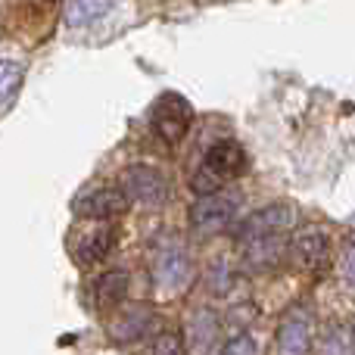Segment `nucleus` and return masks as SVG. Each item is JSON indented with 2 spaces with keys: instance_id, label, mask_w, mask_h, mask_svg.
I'll return each instance as SVG.
<instances>
[{
  "instance_id": "9d476101",
  "label": "nucleus",
  "mask_w": 355,
  "mask_h": 355,
  "mask_svg": "<svg viewBox=\"0 0 355 355\" xmlns=\"http://www.w3.org/2000/svg\"><path fill=\"white\" fill-rule=\"evenodd\" d=\"M312 349V324L302 312H290L277 327V355H309Z\"/></svg>"
},
{
  "instance_id": "aec40b11",
  "label": "nucleus",
  "mask_w": 355,
  "mask_h": 355,
  "mask_svg": "<svg viewBox=\"0 0 355 355\" xmlns=\"http://www.w3.org/2000/svg\"><path fill=\"white\" fill-rule=\"evenodd\" d=\"M343 277L355 287V243L346 250V256H343Z\"/></svg>"
},
{
  "instance_id": "423d86ee",
  "label": "nucleus",
  "mask_w": 355,
  "mask_h": 355,
  "mask_svg": "<svg viewBox=\"0 0 355 355\" xmlns=\"http://www.w3.org/2000/svg\"><path fill=\"white\" fill-rule=\"evenodd\" d=\"M190 277V259L184 252L181 243L168 240V243H159L153 252V281L156 287L162 290H178L181 284H187Z\"/></svg>"
},
{
  "instance_id": "7ed1b4c3",
  "label": "nucleus",
  "mask_w": 355,
  "mask_h": 355,
  "mask_svg": "<svg viewBox=\"0 0 355 355\" xmlns=\"http://www.w3.org/2000/svg\"><path fill=\"white\" fill-rule=\"evenodd\" d=\"M122 193L128 202H141V206H162L172 193L168 178L153 166H131L122 175Z\"/></svg>"
},
{
  "instance_id": "9b49d317",
  "label": "nucleus",
  "mask_w": 355,
  "mask_h": 355,
  "mask_svg": "<svg viewBox=\"0 0 355 355\" xmlns=\"http://www.w3.org/2000/svg\"><path fill=\"white\" fill-rule=\"evenodd\" d=\"M156 324L153 309L147 306H128L116 321H112V337L119 343H135V340H144Z\"/></svg>"
},
{
  "instance_id": "f8f14e48",
  "label": "nucleus",
  "mask_w": 355,
  "mask_h": 355,
  "mask_svg": "<svg viewBox=\"0 0 355 355\" xmlns=\"http://www.w3.org/2000/svg\"><path fill=\"white\" fill-rule=\"evenodd\" d=\"M284 250H287V246H284L281 234H277V237H256V240H246L243 243V259H246L250 268L265 271V268L281 265Z\"/></svg>"
},
{
  "instance_id": "f3484780",
  "label": "nucleus",
  "mask_w": 355,
  "mask_h": 355,
  "mask_svg": "<svg viewBox=\"0 0 355 355\" xmlns=\"http://www.w3.org/2000/svg\"><path fill=\"white\" fill-rule=\"evenodd\" d=\"M147 355H187V352H184V343L178 334H159V337L150 343Z\"/></svg>"
},
{
  "instance_id": "20e7f679",
  "label": "nucleus",
  "mask_w": 355,
  "mask_h": 355,
  "mask_svg": "<svg viewBox=\"0 0 355 355\" xmlns=\"http://www.w3.org/2000/svg\"><path fill=\"white\" fill-rule=\"evenodd\" d=\"M112 246H116V227L103 225V221L81 227L69 240V252L78 265H100L112 252Z\"/></svg>"
},
{
  "instance_id": "a211bd4d",
  "label": "nucleus",
  "mask_w": 355,
  "mask_h": 355,
  "mask_svg": "<svg viewBox=\"0 0 355 355\" xmlns=\"http://www.w3.org/2000/svg\"><path fill=\"white\" fill-rule=\"evenodd\" d=\"M190 331H193V337H196V346H209L212 343V337H215V331H218V324H215V318L209 312H202L200 318L193 321Z\"/></svg>"
},
{
  "instance_id": "39448f33",
  "label": "nucleus",
  "mask_w": 355,
  "mask_h": 355,
  "mask_svg": "<svg viewBox=\"0 0 355 355\" xmlns=\"http://www.w3.org/2000/svg\"><path fill=\"white\" fill-rule=\"evenodd\" d=\"M75 215L87 221H110L125 215L128 209V196L122 193V187H91L81 196H75L72 202Z\"/></svg>"
},
{
  "instance_id": "ddd939ff",
  "label": "nucleus",
  "mask_w": 355,
  "mask_h": 355,
  "mask_svg": "<svg viewBox=\"0 0 355 355\" xmlns=\"http://www.w3.org/2000/svg\"><path fill=\"white\" fill-rule=\"evenodd\" d=\"M112 10V0H66L62 3V22L66 28H85V25L103 19Z\"/></svg>"
},
{
  "instance_id": "2eb2a0df",
  "label": "nucleus",
  "mask_w": 355,
  "mask_h": 355,
  "mask_svg": "<svg viewBox=\"0 0 355 355\" xmlns=\"http://www.w3.org/2000/svg\"><path fill=\"white\" fill-rule=\"evenodd\" d=\"M25 81V66L16 60L0 56V103H6L10 97H16V91Z\"/></svg>"
},
{
  "instance_id": "4468645a",
  "label": "nucleus",
  "mask_w": 355,
  "mask_h": 355,
  "mask_svg": "<svg viewBox=\"0 0 355 355\" xmlns=\"http://www.w3.org/2000/svg\"><path fill=\"white\" fill-rule=\"evenodd\" d=\"M125 296H128V275H125V271H106V275L97 277V284H94V302H97V309H103V312L116 309Z\"/></svg>"
},
{
  "instance_id": "1a4fd4ad",
  "label": "nucleus",
  "mask_w": 355,
  "mask_h": 355,
  "mask_svg": "<svg viewBox=\"0 0 355 355\" xmlns=\"http://www.w3.org/2000/svg\"><path fill=\"white\" fill-rule=\"evenodd\" d=\"M202 172L212 175L218 184L240 178L246 172L243 147H240V144H234V141H221V144H215V147H209L206 159H202Z\"/></svg>"
},
{
  "instance_id": "f257e3e1",
  "label": "nucleus",
  "mask_w": 355,
  "mask_h": 355,
  "mask_svg": "<svg viewBox=\"0 0 355 355\" xmlns=\"http://www.w3.org/2000/svg\"><path fill=\"white\" fill-rule=\"evenodd\" d=\"M240 209V196L231 190H218V193L200 196V200L190 206V227L202 237H212L218 231H227L237 218Z\"/></svg>"
},
{
  "instance_id": "f03ea898",
  "label": "nucleus",
  "mask_w": 355,
  "mask_h": 355,
  "mask_svg": "<svg viewBox=\"0 0 355 355\" xmlns=\"http://www.w3.org/2000/svg\"><path fill=\"white\" fill-rule=\"evenodd\" d=\"M150 122H153V131L166 144H178L184 135H187L190 122H193V106H190L181 94L168 91L153 103V110H150Z\"/></svg>"
},
{
  "instance_id": "6ab92c4d",
  "label": "nucleus",
  "mask_w": 355,
  "mask_h": 355,
  "mask_svg": "<svg viewBox=\"0 0 355 355\" xmlns=\"http://www.w3.org/2000/svg\"><path fill=\"white\" fill-rule=\"evenodd\" d=\"M221 355H259V346L250 334H240V337H234L231 343L221 349Z\"/></svg>"
},
{
  "instance_id": "6e6552de",
  "label": "nucleus",
  "mask_w": 355,
  "mask_h": 355,
  "mask_svg": "<svg viewBox=\"0 0 355 355\" xmlns=\"http://www.w3.org/2000/svg\"><path fill=\"white\" fill-rule=\"evenodd\" d=\"M290 259L300 265L302 271H324L331 265V240L318 227H306L293 237L290 243Z\"/></svg>"
},
{
  "instance_id": "dca6fc26",
  "label": "nucleus",
  "mask_w": 355,
  "mask_h": 355,
  "mask_svg": "<svg viewBox=\"0 0 355 355\" xmlns=\"http://www.w3.org/2000/svg\"><path fill=\"white\" fill-rule=\"evenodd\" d=\"M321 355H352V340L346 327H331L321 340Z\"/></svg>"
},
{
  "instance_id": "0eeeda50",
  "label": "nucleus",
  "mask_w": 355,
  "mask_h": 355,
  "mask_svg": "<svg viewBox=\"0 0 355 355\" xmlns=\"http://www.w3.org/2000/svg\"><path fill=\"white\" fill-rule=\"evenodd\" d=\"M293 221H296V209L287 206V202H275V206H268V209L252 212L250 218L240 225L237 237H240V243L256 240V237H277V234H284L287 227H293Z\"/></svg>"
}]
</instances>
